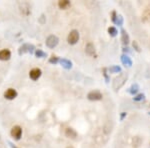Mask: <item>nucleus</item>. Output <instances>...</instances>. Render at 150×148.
Listing matches in <instances>:
<instances>
[{"mask_svg": "<svg viewBox=\"0 0 150 148\" xmlns=\"http://www.w3.org/2000/svg\"><path fill=\"white\" fill-rule=\"evenodd\" d=\"M126 80H127V74H120L118 77H116V78L114 79L113 85H112L113 86V89L115 90V91L119 90L123 85H124V83Z\"/></svg>", "mask_w": 150, "mask_h": 148, "instance_id": "nucleus-1", "label": "nucleus"}, {"mask_svg": "<svg viewBox=\"0 0 150 148\" xmlns=\"http://www.w3.org/2000/svg\"><path fill=\"white\" fill-rule=\"evenodd\" d=\"M78 40H79V32L77 31V30H72V31H70L67 37L68 43L71 44V45H74V44L78 42Z\"/></svg>", "mask_w": 150, "mask_h": 148, "instance_id": "nucleus-2", "label": "nucleus"}, {"mask_svg": "<svg viewBox=\"0 0 150 148\" xmlns=\"http://www.w3.org/2000/svg\"><path fill=\"white\" fill-rule=\"evenodd\" d=\"M87 98L91 101H98V100H101L103 98V95L101 92H99L98 90H94V91H91L88 93L87 95Z\"/></svg>", "mask_w": 150, "mask_h": 148, "instance_id": "nucleus-3", "label": "nucleus"}, {"mask_svg": "<svg viewBox=\"0 0 150 148\" xmlns=\"http://www.w3.org/2000/svg\"><path fill=\"white\" fill-rule=\"evenodd\" d=\"M58 42H59L58 37L55 36V35H50V36L46 39V45L49 48H54L55 46L58 44Z\"/></svg>", "mask_w": 150, "mask_h": 148, "instance_id": "nucleus-4", "label": "nucleus"}, {"mask_svg": "<svg viewBox=\"0 0 150 148\" xmlns=\"http://www.w3.org/2000/svg\"><path fill=\"white\" fill-rule=\"evenodd\" d=\"M22 135V129L20 126L16 125V126H13L12 129H11V136L13 138H15L16 140H19Z\"/></svg>", "mask_w": 150, "mask_h": 148, "instance_id": "nucleus-5", "label": "nucleus"}, {"mask_svg": "<svg viewBox=\"0 0 150 148\" xmlns=\"http://www.w3.org/2000/svg\"><path fill=\"white\" fill-rule=\"evenodd\" d=\"M16 96H17V91L15 89H13V88L7 89L5 91V93H4V97L6 99H8V100H12V99L16 98Z\"/></svg>", "mask_w": 150, "mask_h": 148, "instance_id": "nucleus-6", "label": "nucleus"}, {"mask_svg": "<svg viewBox=\"0 0 150 148\" xmlns=\"http://www.w3.org/2000/svg\"><path fill=\"white\" fill-rule=\"evenodd\" d=\"M35 49V47L31 44H24V45H22L20 47V49H19V54H24V53L26 52H30V53H33V50Z\"/></svg>", "mask_w": 150, "mask_h": 148, "instance_id": "nucleus-7", "label": "nucleus"}, {"mask_svg": "<svg viewBox=\"0 0 150 148\" xmlns=\"http://www.w3.org/2000/svg\"><path fill=\"white\" fill-rule=\"evenodd\" d=\"M41 73H42L41 69H39V68H34V69H32L31 71L29 72V76L32 80H37V79L41 76Z\"/></svg>", "mask_w": 150, "mask_h": 148, "instance_id": "nucleus-8", "label": "nucleus"}, {"mask_svg": "<svg viewBox=\"0 0 150 148\" xmlns=\"http://www.w3.org/2000/svg\"><path fill=\"white\" fill-rule=\"evenodd\" d=\"M10 57H11V52L9 49H2L0 51V60L2 61L9 60Z\"/></svg>", "mask_w": 150, "mask_h": 148, "instance_id": "nucleus-9", "label": "nucleus"}, {"mask_svg": "<svg viewBox=\"0 0 150 148\" xmlns=\"http://www.w3.org/2000/svg\"><path fill=\"white\" fill-rule=\"evenodd\" d=\"M121 62L124 66H127V67H131L132 66V60L130 59V57L126 54H122L121 55Z\"/></svg>", "mask_w": 150, "mask_h": 148, "instance_id": "nucleus-10", "label": "nucleus"}, {"mask_svg": "<svg viewBox=\"0 0 150 148\" xmlns=\"http://www.w3.org/2000/svg\"><path fill=\"white\" fill-rule=\"evenodd\" d=\"M85 52L89 56H95V47L92 43H87L85 47Z\"/></svg>", "mask_w": 150, "mask_h": 148, "instance_id": "nucleus-11", "label": "nucleus"}, {"mask_svg": "<svg viewBox=\"0 0 150 148\" xmlns=\"http://www.w3.org/2000/svg\"><path fill=\"white\" fill-rule=\"evenodd\" d=\"M65 135H66V137H68V138L74 139V138H76V136H77V132L75 131L73 128L68 127L65 129Z\"/></svg>", "mask_w": 150, "mask_h": 148, "instance_id": "nucleus-12", "label": "nucleus"}, {"mask_svg": "<svg viewBox=\"0 0 150 148\" xmlns=\"http://www.w3.org/2000/svg\"><path fill=\"white\" fill-rule=\"evenodd\" d=\"M121 41H122V43L124 44V45H127L130 41L128 33H127L126 30H124V29L121 30Z\"/></svg>", "mask_w": 150, "mask_h": 148, "instance_id": "nucleus-13", "label": "nucleus"}, {"mask_svg": "<svg viewBox=\"0 0 150 148\" xmlns=\"http://www.w3.org/2000/svg\"><path fill=\"white\" fill-rule=\"evenodd\" d=\"M59 62H60V64L62 65V67H64L65 69H70V68L72 67V62L70 60H68V59H60L59 60Z\"/></svg>", "mask_w": 150, "mask_h": 148, "instance_id": "nucleus-14", "label": "nucleus"}, {"mask_svg": "<svg viewBox=\"0 0 150 148\" xmlns=\"http://www.w3.org/2000/svg\"><path fill=\"white\" fill-rule=\"evenodd\" d=\"M138 90H139V85H138L137 83H134V84H132L131 86H130V87L128 88V90H127V91H128L130 94H132V95H134V94L137 93Z\"/></svg>", "mask_w": 150, "mask_h": 148, "instance_id": "nucleus-15", "label": "nucleus"}, {"mask_svg": "<svg viewBox=\"0 0 150 148\" xmlns=\"http://www.w3.org/2000/svg\"><path fill=\"white\" fill-rule=\"evenodd\" d=\"M108 71L110 73H118V72H121V67L118 65H113L110 68H108Z\"/></svg>", "mask_w": 150, "mask_h": 148, "instance_id": "nucleus-16", "label": "nucleus"}, {"mask_svg": "<svg viewBox=\"0 0 150 148\" xmlns=\"http://www.w3.org/2000/svg\"><path fill=\"white\" fill-rule=\"evenodd\" d=\"M58 6L61 8V9H66L68 6H70V2L66 1V0H62V1L58 2Z\"/></svg>", "mask_w": 150, "mask_h": 148, "instance_id": "nucleus-17", "label": "nucleus"}, {"mask_svg": "<svg viewBox=\"0 0 150 148\" xmlns=\"http://www.w3.org/2000/svg\"><path fill=\"white\" fill-rule=\"evenodd\" d=\"M142 18L145 22H150V9L145 10V12L143 13Z\"/></svg>", "mask_w": 150, "mask_h": 148, "instance_id": "nucleus-18", "label": "nucleus"}, {"mask_svg": "<svg viewBox=\"0 0 150 148\" xmlns=\"http://www.w3.org/2000/svg\"><path fill=\"white\" fill-rule=\"evenodd\" d=\"M108 33H109L110 34V36H112V37H115L116 35H117V33H118V31H117V29H116L115 27H109L108 28Z\"/></svg>", "mask_w": 150, "mask_h": 148, "instance_id": "nucleus-19", "label": "nucleus"}, {"mask_svg": "<svg viewBox=\"0 0 150 148\" xmlns=\"http://www.w3.org/2000/svg\"><path fill=\"white\" fill-rule=\"evenodd\" d=\"M141 142H142V140H141V138L138 137V136H137V137H134L133 138V146L138 147L141 144Z\"/></svg>", "mask_w": 150, "mask_h": 148, "instance_id": "nucleus-20", "label": "nucleus"}, {"mask_svg": "<svg viewBox=\"0 0 150 148\" xmlns=\"http://www.w3.org/2000/svg\"><path fill=\"white\" fill-rule=\"evenodd\" d=\"M144 98H145V95L143 93H140V94H137L136 96H134L133 97V100L134 101H142V100H144Z\"/></svg>", "mask_w": 150, "mask_h": 148, "instance_id": "nucleus-21", "label": "nucleus"}, {"mask_svg": "<svg viewBox=\"0 0 150 148\" xmlns=\"http://www.w3.org/2000/svg\"><path fill=\"white\" fill-rule=\"evenodd\" d=\"M35 55H36L37 57H40V58H42V57H46V53L43 52L42 50L38 49L35 51Z\"/></svg>", "mask_w": 150, "mask_h": 148, "instance_id": "nucleus-22", "label": "nucleus"}, {"mask_svg": "<svg viewBox=\"0 0 150 148\" xmlns=\"http://www.w3.org/2000/svg\"><path fill=\"white\" fill-rule=\"evenodd\" d=\"M59 60H60V59H59L57 56H52V57H50L49 62L51 63V64H56V63L59 62Z\"/></svg>", "mask_w": 150, "mask_h": 148, "instance_id": "nucleus-23", "label": "nucleus"}, {"mask_svg": "<svg viewBox=\"0 0 150 148\" xmlns=\"http://www.w3.org/2000/svg\"><path fill=\"white\" fill-rule=\"evenodd\" d=\"M115 24H117L118 26H122V24H123V17L121 16V15H118V16H117V19H116Z\"/></svg>", "mask_w": 150, "mask_h": 148, "instance_id": "nucleus-24", "label": "nucleus"}, {"mask_svg": "<svg viewBox=\"0 0 150 148\" xmlns=\"http://www.w3.org/2000/svg\"><path fill=\"white\" fill-rule=\"evenodd\" d=\"M117 16H118V15L116 14L115 11H112V13H111V20H112V22H113V23H115V22H116Z\"/></svg>", "mask_w": 150, "mask_h": 148, "instance_id": "nucleus-25", "label": "nucleus"}, {"mask_svg": "<svg viewBox=\"0 0 150 148\" xmlns=\"http://www.w3.org/2000/svg\"><path fill=\"white\" fill-rule=\"evenodd\" d=\"M132 46H133V48H134V49H135L137 52H140V51H141L139 45H138V43L136 42V41H133V43H132Z\"/></svg>", "mask_w": 150, "mask_h": 148, "instance_id": "nucleus-26", "label": "nucleus"}, {"mask_svg": "<svg viewBox=\"0 0 150 148\" xmlns=\"http://www.w3.org/2000/svg\"><path fill=\"white\" fill-rule=\"evenodd\" d=\"M123 51H124L125 53H131V50H130L129 49V48L128 47H124V48H123Z\"/></svg>", "mask_w": 150, "mask_h": 148, "instance_id": "nucleus-27", "label": "nucleus"}, {"mask_svg": "<svg viewBox=\"0 0 150 148\" xmlns=\"http://www.w3.org/2000/svg\"><path fill=\"white\" fill-rule=\"evenodd\" d=\"M125 116H126V112H122V113H121V116H120V119H121V120H123Z\"/></svg>", "mask_w": 150, "mask_h": 148, "instance_id": "nucleus-28", "label": "nucleus"}, {"mask_svg": "<svg viewBox=\"0 0 150 148\" xmlns=\"http://www.w3.org/2000/svg\"><path fill=\"white\" fill-rule=\"evenodd\" d=\"M67 148H74V147H72V146H69V147H67Z\"/></svg>", "mask_w": 150, "mask_h": 148, "instance_id": "nucleus-29", "label": "nucleus"}, {"mask_svg": "<svg viewBox=\"0 0 150 148\" xmlns=\"http://www.w3.org/2000/svg\"><path fill=\"white\" fill-rule=\"evenodd\" d=\"M148 114H149V115H150V112H149V113H148Z\"/></svg>", "mask_w": 150, "mask_h": 148, "instance_id": "nucleus-30", "label": "nucleus"}]
</instances>
